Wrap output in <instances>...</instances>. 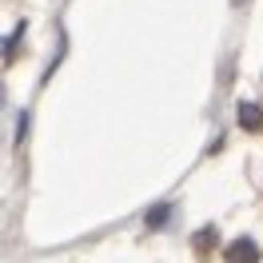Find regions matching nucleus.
<instances>
[{"instance_id":"nucleus-1","label":"nucleus","mask_w":263,"mask_h":263,"mask_svg":"<svg viewBox=\"0 0 263 263\" xmlns=\"http://www.w3.org/2000/svg\"><path fill=\"white\" fill-rule=\"evenodd\" d=\"M239 124H243L247 132L263 128V108H255V104H239Z\"/></svg>"},{"instance_id":"nucleus-2","label":"nucleus","mask_w":263,"mask_h":263,"mask_svg":"<svg viewBox=\"0 0 263 263\" xmlns=\"http://www.w3.org/2000/svg\"><path fill=\"white\" fill-rule=\"evenodd\" d=\"M228 263H255V243H251V239H239V243L231 247Z\"/></svg>"},{"instance_id":"nucleus-3","label":"nucleus","mask_w":263,"mask_h":263,"mask_svg":"<svg viewBox=\"0 0 263 263\" xmlns=\"http://www.w3.org/2000/svg\"><path fill=\"white\" fill-rule=\"evenodd\" d=\"M167 212H172V208H167V203H164V208H152V215H148V223H152V228H156V223H160V219H164V223H167Z\"/></svg>"}]
</instances>
